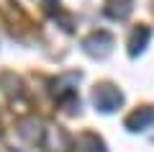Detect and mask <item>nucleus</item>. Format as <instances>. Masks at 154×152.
Here are the masks:
<instances>
[{
    "instance_id": "obj_1",
    "label": "nucleus",
    "mask_w": 154,
    "mask_h": 152,
    "mask_svg": "<svg viewBox=\"0 0 154 152\" xmlns=\"http://www.w3.org/2000/svg\"><path fill=\"white\" fill-rule=\"evenodd\" d=\"M121 101H123V95L118 90H116L113 85H98L93 90V103L98 106L100 111H116L118 106H121Z\"/></svg>"
},
{
    "instance_id": "obj_2",
    "label": "nucleus",
    "mask_w": 154,
    "mask_h": 152,
    "mask_svg": "<svg viewBox=\"0 0 154 152\" xmlns=\"http://www.w3.org/2000/svg\"><path fill=\"white\" fill-rule=\"evenodd\" d=\"M110 47H113V36L105 34V31H95V34H90L85 39V49L95 57H105L110 52Z\"/></svg>"
},
{
    "instance_id": "obj_3",
    "label": "nucleus",
    "mask_w": 154,
    "mask_h": 152,
    "mask_svg": "<svg viewBox=\"0 0 154 152\" xmlns=\"http://www.w3.org/2000/svg\"><path fill=\"white\" fill-rule=\"evenodd\" d=\"M152 121H154V111L152 108H139V111H134V114L126 119V126L131 131H139V129H144L146 124H152Z\"/></svg>"
},
{
    "instance_id": "obj_4",
    "label": "nucleus",
    "mask_w": 154,
    "mask_h": 152,
    "mask_svg": "<svg viewBox=\"0 0 154 152\" xmlns=\"http://www.w3.org/2000/svg\"><path fill=\"white\" fill-rule=\"evenodd\" d=\"M149 36H152V31H149L146 26H141V28H136V31H134V36H131V54H139V52L146 47Z\"/></svg>"
},
{
    "instance_id": "obj_5",
    "label": "nucleus",
    "mask_w": 154,
    "mask_h": 152,
    "mask_svg": "<svg viewBox=\"0 0 154 152\" xmlns=\"http://www.w3.org/2000/svg\"><path fill=\"white\" fill-rule=\"evenodd\" d=\"M75 80H77V75H67V77H62V80H59V85H64V82H75ZM69 90H72V88H59V90H57V95L64 98Z\"/></svg>"
}]
</instances>
